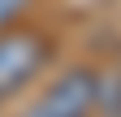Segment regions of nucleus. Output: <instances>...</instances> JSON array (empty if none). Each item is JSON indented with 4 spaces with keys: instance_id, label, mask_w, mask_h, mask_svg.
I'll return each mask as SVG.
<instances>
[{
    "instance_id": "nucleus-2",
    "label": "nucleus",
    "mask_w": 121,
    "mask_h": 117,
    "mask_svg": "<svg viewBox=\"0 0 121 117\" xmlns=\"http://www.w3.org/2000/svg\"><path fill=\"white\" fill-rule=\"evenodd\" d=\"M91 104H95V69L78 65L65 69L22 117H91Z\"/></svg>"
},
{
    "instance_id": "nucleus-3",
    "label": "nucleus",
    "mask_w": 121,
    "mask_h": 117,
    "mask_svg": "<svg viewBox=\"0 0 121 117\" xmlns=\"http://www.w3.org/2000/svg\"><path fill=\"white\" fill-rule=\"evenodd\" d=\"M121 108V74L117 69H95V104H91V113H99V117H117Z\"/></svg>"
},
{
    "instance_id": "nucleus-4",
    "label": "nucleus",
    "mask_w": 121,
    "mask_h": 117,
    "mask_svg": "<svg viewBox=\"0 0 121 117\" xmlns=\"http://www.w3.org/2000/svg\"><path fill=\"white\" fill-rule=\"evenodd\" d=\"M26 4H30V0H0V31H9V26L22 18Z\"/></svg>"
},
{
    "instance_id": "nucleus-6",
    "label": "nucleus",
    "mask_w": 121,
    "mask_h": 117,
    "mask_svg": "<svg viewBox=\"0 0 121 117\" xmlns=\"http://www.w3.org/2000/svg\"><path fill=\"white\" fill-rule=\"evenodd\" d=\"M117 117H121V108H117Z\"/></svg>"
},
{
    "instance_id": "nucleus-1",
    "label": "nucleus",
    "mask_w": 121,
    "mask_h": 117,
    "mask_svg": "<svg viewBox=\"0 0 121 117\" xmlns=\"http://www.w3.org/2000/svg\"><path fill=\"white\" fill-rule=\"evenodd\" d=\"M52 43L30 26H9L0 31V100L17 95L22 87L48 65Z\"/></svg>"
},
{
    "instance_id": "nucleus-5",
    "label": "nucleus",
    "mask_w": 121,
    "mask_h": 117,
    "mask_svg": "<svg viewBox=\"0 0 121 117\" xmlns=\"http://www.w3.org/2000/svg\"><path fill=\"white\" fill-rule=\"evenodd\" d=\"M117 74H121V52H117Z\"/></svg>"
}]
</instances>
